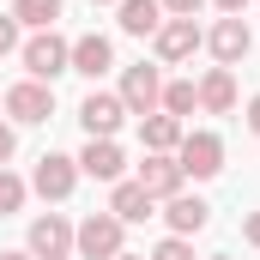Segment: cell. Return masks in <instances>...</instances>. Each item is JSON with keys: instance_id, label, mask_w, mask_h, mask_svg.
<instances>
[{"instance_id": "23", "label": "cell", "mask_w": 260, "mask_h": 260, "mask_svg": "<svg viewBox=\"0 0 260 260\" xmlns=\"http://www.w3.org/2000/svg\"><path fill=\"white\" fill-rule=\"evenodd\" d=\"M12 49H18V18L6 12V18H0V55H12Z\"/></svg>"}, {"instance_id": "9", "label": "cell", "mask_w": 260, "mask_h": 260, "mask_svg": "<svg viewBox=\"0 0 260 260\" xmlns=\"http://www.w3.org/2000/svg\"><path fill=\"white\" fill-rule=\"evenodd\" d=\"M151 43H157V61H164V67H176V61H194V49L206 43V30H200L194 18H164Z\"/></svg>"}, {"instance_id": "2", "label": "cell", "mask_w": 260, "mask_h": 260, "mask_svg": "<svg viewBox=\"0 0 260 260\" xmlns=\"http://www.w3.org/2000/svg\"><path fill=\"white\" fill-rule=\"evenodd\" d=\"M121 230H127V224H121L115 212H91V218L73 230V248L85 260H115L121 254Z\"/></svg>"}, {"instance_id": "28", "label": "cell", "mask_w": 260, "mask_h": 260, "mask_svg": "<svg viewBox=\"0 0 260 260\" xmlns=\"http://www.w3.org/2000/svg\"><path fill=\"white\" fill-rule=\"evenodd\" d=\"M0 260H37L30 248H0Z\"/></svg>"}, {"instance_id": "16", "label": "cell", "mask_w": 260, "mask_h": 260, "mask_svg": "<svg viewBox=\"0 0 260 260\" xmlns=\"http://www.w3.org/2000/svg\"><path fill=\"white\" fill-rule=\"evenodd\" d=\"M194 91H200V109H206V115H230V109H236V79H230V67H212Z\"/></svg>"}, {"instance_id": "27", "label": "cell", "mask_w": 260, "mask_h": 260, "mask_svg": "<svg viewBox=\"0 0 260 260\" xmlns=\"http://www.w3.org/2000/svg\"><path fill=\"white\" fill-rule=\"evenodd\" d=\"M212 6H218L224 18H242V6H248V0H212Z\"/></svg>"}, {"instance_id": "19", "label": "cell", "mask_w": 260, "mask_h": 260, "mask_svg": "<svg viewBox=\"0 0 260 260\" xmlns=\"http://www.w3.org/2000/svg\"><path fill=\"white\" fill-rule=\"evenodd\" d=\"M12 18H18V24H30V30H55L61 0H18V6H12Z\"/></svg>"}, {"instance_id": "13", "label": "cell", "mask_w": 260, "mask_h": 260, "mask_svg": "<svg viewBox=\"0 0 260 260\" xmlns=\"http://www.w3.org/2000/svg\"><path fill=\"white\" fill-rule=\"evenodd\" d=\"M79 170H85V176H97V182H121L127 157H121V145H115V139H85V151H79Z\"/></svg>"}, {"instance_id": "7", "label": "cell", "mask_w": 260, "mask_h": 260, "mask_svg": "<svg viewBox=\"0 0 260 260\" xmlns=\"http://www.w3.org/2000/svg\"><path fill=\"white\" fill-rule=\"evenodd\" d=\"M24 248L37 260H67L73 254V224H67L61 212H43V218H30V236H24Z\"/></svg>"}, {"instance_id": "10", "label": "cell", "mask_w": 260, "mask_h": 260, "mask_svg": "<svg viewBox=\"0 0 260 260\" xmlns=\"http://www.w3.org/2000/svg\"><path fill=\"white\" fill-rule=\"evenodd\" d=\"M121 103H127V115H157V103H164V79H157V67H127L121 73Z\"/></svg>"}, {"instance_id": "5", "label": "cell", "mask_w": 260, "mask_h": 260, "mask_svg": "<svg viewBox=\"0 0 260 260\" xmlns=\"http://www.w3.org/2000/svg\"><path fill=\"white\" fill-rule=\"evenodd\" d=\"M79 121L91 139H115L121 121H127V103H121V91H91L85 103H79Z\"/></svg>"}, {"instance_id": "8", "label": "cell", "mask_w": 260, "mask_h": 260, "mask_svg": "<svg viewBox=\"0 0 260 260\" xmlns=\"http://www.w3.org/2000/svg\"><path fill=\"white\" fill-rule=\"evenodd\" d=\"M133 182H139V188H145L151 200H176L188 176H182L176 151H145V164H139V176H133Z\"/></svg>"}, {"instance_id": "12", "label": "cell", "mask_w": 260, "mask_h": 260, "mask_svg": "<svg viewBox=\"0 0 260 260\" xmlns=\"http://www.w3.org/2000/svg\"><path fill=\"white\" fill-rule=\"evenodd\" d=\"M164 218H170V236H200L212 224V206L200 194H176V200H164Z\"/></svg>"}, {"instance_id": "30", "label": "cell", "mask_w": 260, "mask_h": 260, "mask_svg": "<svg viewBox=\"0 0 260 260\" xmlns=\"http://www.w3.org/2000/svg\"><path fill=\"white\" fill-rule=\"evenodd\" d=\"M115 260H145V254H127V248H121V254H115Z\"/></svg>"}, {"instance_id": "1", "label": "cell", "mask_w": 260, "mask_h": 260, "mask_svg": "<svg viewBox=\"0 0 260 260\" xmlns=\"http://www.w3.org/2000/svg\"><path fill=\"white\" fill-rule=\"evenodd\" d=\"M24 73L43 79V85H55L61 73H73V43L55 37V30H37V37L24 43Z\"/></svg>"}, {"instance_id": "11", "label": "cell", "mask_w": 260, "mask_h": 260, "mask_svg": "<svg viewBox=\"0 0 260 260\" xmlns=\"http://www.w3.org/2000/svg\"><path fill=\"white\" fill-rule=\"evenodd\" d=\"M206 49H212V61H218V67H236L248 49H254V30H248L242 18H218V24L206 30Z\"/></svg>"}, {"instance_id": "21", "label": "cell", "mask_w": 260, "mask_h": 260, "mask_svg": "<svg viewBox=\"0 0 260 260\" xmlns=\"http://www.w3.org/2000/svg\"><path fill=\"white\" fill-rule=\"evenodd\" d=\"M24 194H30V188H24L12 170H0V218H12V212L24 206Z\"/></svg>"}, {"instance_id": "29", "label": "cell", "mask_w": 260, "mask_h": 260, "mask_svg": "<svg viewBox=\"0 0 260 260\" xmlns=\"http://www.w3.org/2000/svg\"><path fill=\"white\" fill-rule=\"evenodd\" d=\"M248 127L260 133V97H248Z\"/></svg>"}, {"instance_id": "25", "label": "cell", "mask_w": 260, "mask_h": 260, "mask_svg": "<svg viewBox=\"0 0 260 260\" xmlns=\"http://www.w3.org/2000/svg\"><path fill=\"white\" fill-rule=\"evenodd\" d=\"M12 151H18V133L0 121V170H6V157H12Z\"/></svg>"}, {"instance_id": "24", "label": "cell", "mask_w": 260, "mask_h": 260, "mask_svg": "<svg viewBox=\"0 0 260 260\" xmlns=\"http://www.w3.org/2000/svg\"><path fill=\"white\" fill-rule=\"evenodd\" d=\"M200 6H206V0H164V12H170V18H194Z\"/></svg>"}, {"instance_id": "6", "label": "cell", "mask_w": 260, "mask_h": 260, "mask_svg": "<svg viewBox=\"0 0 260 260\" xmlns=\"http://www.w3.org/2000/svg\"><path fill=\"white\" fill-rule=\"evenodd\" d=\"M30 188L43 200H67L79 188V157H61V151H43L37 157V170H30Z\"/></svg>"}, {"instance_id": "18", "label": "cell", "mask_w": 260, "mask_h": 260, "mask_svg": "<svg viewBox=\"0 0 260 260\" xmlns=\"http://www.w3.org/2000/svg\"><path fill=\"white\" fill-rule=\"evenodd\" d=\"M139 139H145V151H176L182 145V121L176 115H139Z\"/></svg>"}, {"instance_id": "14", "label": "cell", "mask_w": 260, "mask_h": 260, "mask_svg": "<svg viewBox=\"0 0 260 260\" xmlns=\"http://www.w3.org/2000/svg\"><path fill=\"white\" fill-rule=\"evenodd\" d=\"M151 206H157V200L145 194L139 182H109V206H103V212H115L121 224H145V218H151Z\"/></svg>"}, {"instance_id": "3", "label": "cell", "mask_w": 260, "mask_h": 260, "mask_svg": "<svg viewBox=\"0 0 260 260\" xmlns=\"http://www.w3.org/2000/svg\"><path fill=\"white\" fill-rule=\"evenodd\" d=\"M176 164H182V176L212 182V176L224 170V139H218V133H182V145H176Z\"/></svg>"}, {"instance_id": "31", "label": "cell", "mask_w": 260, "mask_h": 260, "mask_svg": "<svg viewBox=\"0 0 260 260\" xmlns=\"http://www.w3.org/2000/svg\"><path fill=\"white\" fill-rule=\"evenodd\" d=\"M91 6H121V0H91Z\"/></svg>"}, {"instance_id": "32", "label": "cell", "mask_w": 260, "mask_h": 260, "mask_svg": "<svg viewBox=\"0 0 260 260\" xmlns=\"http://www.w3.org/2000/svg\"><path fill=\"white\" fill-rule=\"evenodd\" d=\"M206 260H230V254H206Z\"/></svg>"}, {"instance_id": "26", "label": "cell", "mask_w": 260, "mask_h": 260, "mask_svg": "<svg viewBox=\"0 0 260 260\" xmlns=\"http://www.w3.org/2000/svg\"><path fill=\"white\" fill-rule=\"evenodd\" d=\"M242 242H248V248H260V212H248V224H242Z\"/></svg>"}, {"instance_id": "4", "label": "cell", "mask_w": 260, "mask_h": 260, "mask_svg": "<svg viewBox=\"0 0 260 260\" xmlns=\"http://www.w3.org/2000/svg\"><path fill=\"white\" fill-rule=\"evenodd\" d=\"M0 103H6V115H12V121L37 127V121H49V115H55V85H43V79H24V85H12Z\"/></svg>"}, {"instance_id": "17", "label": "cell", "mask_w": 260, "mask_h": 260, "mask_svg": "<svg viewBox=\"0 0 260 260\" xmlns=\"http://www.w3.org/2000/svg\"><path fill=\"white\" fill-rule=\"evenodd\" d=\"M164 24V0H121V30L127 37H157Z\"/></svg>"}, {"instance_id": "15", "label": "cell", "mask_w": 260, "mask_h": 260, "mask_svg": "<svg viewBox=\"0 0 260 260\" xmlns=\"http://www.w3.org/2000/svg\"><path fill=\"white\" fill-rule=\"evenodd\" d=\"M109 67H115V43H109V37H97V30H91V37H79V43H73V73L103 79Z\"/></svg>"}, {"instance_id": "22", "label": "cell", "mask_w": 260, "mask_h": 260, "mask_svg": "<svg viewBox=\"0 0 260 260\" xmlns=\"http://www.w3.org/2000/svg\"><path fill=\"white\" fill-rule=\"evenodd\" d=\"M151 260H194V248H188V236H164L151 248Z\"/></svg>"}, {"instance_id": "20", "label": "cell", "mask_w": 260, "mask_h": 260, "mask_svg": "<svg viewBox=\"0 0 260 260\" xmlns=\"http://www.w3.org/2000/svg\"><path fill=\"white\" fill-rule=\"evenodd\" d=\"M157 109H164V115H176V121H182V115H194V109H200L194 79H176V85H164V103H157Z\"/></svg>"}]
</instances>
